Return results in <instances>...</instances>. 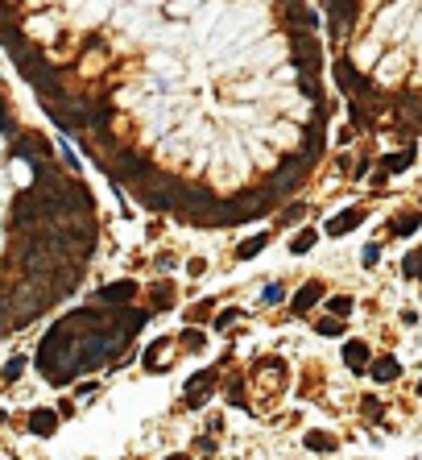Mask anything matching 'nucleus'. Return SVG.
Returning <instances> with one entry per match:
<instances>
[{"label":"nucleus","mask_w":422,"mask_h":460,"mask_svg":"<svg viewBox=\"0 0 422 460\" xmlns=\"http://www.w3.org/2000/svg\"><path fill=\"white\" fill-rule=\"evenodd\" d=\"M215 378H220V369H215V365H207L203 374H195V378L186 382V407H203V403H207V394H211V386H215Z\"/></svg>","instance_id":"3"},{"label":"nucleus","mask_w":422,"mask_h":460,"mask_svg":"<svg viewBox=\"0 0 422 460\" xmlns=\"http://www.w3.org/2000/svg\"><path fill=\"white\" fill-rule=\"evenodd\" d=\"M182 344H186V349H203V344H207V336H203V332H186V340H182Z\"/></svg>","instance_id":"26"},{"label":"nucleus","mask_w":422,"mask_h":460,"mask_svg":"<svg viewBox=\"0 0 422 460\" xmlns=\"http://www.w3.org/2000/svg\"><path fill=\"white\" fill-rule=\"evenodd\" d=\"M365 216H369L365 208H344L340 216H332V220H327V228H323V232H327V237H348L352 228H361V224H365Z\"/></svg>","instance_id":"4"},{"label":"nucleus","mask_w":422,"mask_h":460,"mask_svg":"<svg viewBox=\"0 0 422 460\" xmlns=\"http://www.w3.org/2000/svg\"><path fill=\"white\" fill-rule=\"evenodd\" d=\"M29 432H33V436H41V440H50V436L58 432V411H46V407H37V411L29 415Z\"/></svg>","instance_id":"8"},{"label":"nucleus","mask_w":422,"mask_h":460,"mask_svg":"<svg viewBox=\"0 0 422 460\" xmlns=\"http://www.w3.org/2000/svg\"><path fill=\"white\" fill-rule=\"evenodd\" d=\"M303 216H307V208H303V203H290V208L282 212V220H286V224H294V220H303Z\"/></svg>","instance_id":"23"},{"label":"nucleus","mask_w":422,"mask_h":460,"mask_svg":"<svg viewBox=\"0 0 422 460\" xmlns=\"http://www.w3.org/2000/svg\"><path fill=\"white\" fill-rule=\"evenodd\" d=\"M207 311H211V303H203V307H195V311H191V324H199V320H207Z\"/></svg>","instance_id":"28"},{"label":"nucleus","mask_w":422,"mask_h":460,"mask_svg":"<svg viewBox=\"0 0 422 460\" xmlns=\"http://www.w3.org/2000/svg\"><path fill=\"white\" fill-rule=\"evenodd\" d=\"M4 419H8V415H4V411H0V423H4Z\"/></svg>","instance_id":"30"},{"label":"nucleus","mask_w":422,"mask_h":460,"mask_svg":"<svg viewBox=\"0 0 422 460\" xmlns=\"http://www.w3.org/2000/svg\"><path fill=\"white\" fill-rule=\"evenodd\" d=\"M414 158H419L414 145H406V149H398V154H385V158H381V174H385V178H390V174H402V170L414 166Z\"/></svg>","instance_id":"7"},{"label":"nucleus","mask_w":422,"mask_h":460,"mask_svg":"<svg viewBox=\"0 0 422 460\" xmlns=\"http://www.w3.org/2000/svg\"><path fill=\"white\" fill-rule=\"evenodd\" d=\"M336 83H340V91H348L352 100H365V95L373 91V83H369V79H365V75L348 62V58H340V62H336Z\"/></svg>","instance_id":"1"},{"label":"nucleus","mask_w":422,"mask_h":460,"mask_svg":"<svg viewBox=\"0 0 422 460\" xmlns=\"http://www.w3.org/2000/svg\"><path fill=\"white\" fill-rule=\"evenodd\" d=\"M153 295H157V299H153L157 307H170V303H174V286H170V282H162V286H157Z\"/></svg>","instance_id":"21"},{"label":"nucleus","mask_w":422,"mask_h":460,"mask_svg":"<svg viewBox=\"0 0 422 460\" xmlns=\"http://www.w3.org/2000/svg\"><path fill=\"white\" fill-rule=\"evenodd\" d=\"M303 444H307L311 452H336V436H327V432H307Z\"/></svg>","instance_id":"13"},{"label":"nucleus","mask_w":422,"mask_h":460,"mask_svg":"<svg viewBox=\"0 0 422 460\" xmlns=\"http://www.w3.org/2000/svg\"><path fill=\"white\" fill-rule=\"evenodd\" d=\"M166 349H170V340H153V344L145 349V365H149V369H162L157 361H162V353H166Z\"/></svg>","instance_id":"17"},{"label":"nucleus","mask_w":422,"mask_h":460,"mask_svg":"<svg viewBox=\"0 0 422 460\" xmlns=\"http://www.w3.org/2000/svg\"><path fill=\"white\" fill-rule=\"evenodd\" d=\"M315 332H319V336H327V340H336V336H344V320L327 315V320H319V324H315Z\"/></svg>","instance_id":"16"},{"label":"nucleus","mask_w":422,"mask_h":460,"mask_svg":"<svg viewBox=\"0 0 422 460\" xmlns=\"http://www.w3.org/2000/svg\"><path fill=\"white\" fill-rule=\"evenodd\" d=\"M315 245H319V232H315V228H298V232L290 237V253H294V257H303V253H311Z\"/></svg>","instance_id":"12"},{"label":"nucleus","mask_w":422,"mask_h":460,"mask_svg":"<svg viewBox=\"0 0 422 460\" xmlns=\"http://www.w3.org/2000/svg\"><path fill=\"white\" fill-rule=\"evenodd\" d=\"M369 374H373V382H394L402 374V365H398V357H377L369 365Z\"/></svg>","instance_id":"10"},{"label":"nucleus","mask_w":422,"mask_h":460,"mask_svg":"<svg viewBox=\"0 0 422 460\" xmlns=\"http://www.w3.org/2000/svg\"><path fill=\"white\" fill-rule=\"evenodd\" d=\"M265 245H269V232H253L249 241H240V245H236V261H253Z\"/></svg>","instance_id":"9"},{"label":"nucleus","mask_w":422,"mask_h":460,"mask_svg":"<svg viewBox=\"0 0 422 460\" xmlns=\"http://www.w3.org/2000/svg\"><path fill=\"white\" fill-rule=\"evenodd\" d=\"M327 311H332L336 320H348V315L356 311V303H352L348 295H332V299H327Z\"/></svg>","instance_id":"14"},{"label":"nucleus","mask_w":422,"mask_h":460,"mask_svg":"<svg viewBox=\"0 0 422 460\" xmlns=\"http://www.w3.org/2000/svg\"><path fill=\"white\" fill-rule=\"evenodd\" d=\"M377 257H381V245H365V249H361V261H365V266H373Z\"/></svg>","instance_id":"25"},{"label":"nucleus","mask_w":422,"mask_h":460,"mask_svg":"<svg viewBox=\"0 0 422 460\" xmlns=\"http://www.w3.org/2000/svg\"><path fill=\"white\" fill-rule=\"evenodd\" d=\"M319 299H323V282H319V278H311V282H303V286H298V295L290 299V311H294V315H311Z\"/></svg>","instance_id":"5"},{"label":"nucleus","mask_w":422,"mask_h":460,"mask_svg":"<svg viewBox=\"0 0 422 460\" xmlns=\"http://www.w3.org/2000/svg\"><path fill=\"white\" fill-rule=\"evenodd\" d=\"M236 320H240V311H236V307H232V311H220V315H215V328L224 332V328H232Z\"/></svg>","instance_id":"22"},{"label":"nucleus","mask_w":422,"mask_h":460,"mask_svg":"<svg viewBox=\"0 0 422 460\" xmlns=\"http://www.w3.org/2000/svg\"><path fill=\"white\" fill-rule=\"evenodd\" d=\"M25 365H29V361H25V357H12V361H8V365H4V382H17V378H21V374H25Z\"/></svg>","instance_id":"20"},{"label":"nucleus","mask_w":422,"mask_h":460,"mask_svg":"<svg viewBox=\"0 0 422 460\" xmlns=\"http://www.w3.org/2000/svg\"><path fill=\"white\" fill-rule=\"evenodd\" d=\"M186 274H191V278H203V274H207V261H203V257H191V261H186Z\"/></svg>","instance_id":"24"},{"label":"nucleus","mask_w":422,"mask_h":460,"mask_svg":"<svg viewBox=\"0 0 422 460\" xmlns=\"http://www.w3.org/2000/svg\"><path fill=\"white\" fill-rule=\"evenodd\" d=\"M137 295H141V286H137L133 278H120V282H108V286H99V295H95V299H99L104 307H128Z\"/></svg>","instance_id":"2"},{"label":"nucleus","mask_w":422,"mask_h":460,"mask_svg":"<svg viewBox=\"0 0 422 460\" xmlns=\"http://www.w3.org/2000/svg\"><path fill=\"white\" fill-rule=\"evenodd\" d=\"M224 398L236 403V407H249V398H244V378H228V382H224Z\"/></svg>","instance_id":"15"},{"label":"nucleus","mask_w":422,"mask_h":460,"mask_svg":"<svg viewBox=\"0 0 422 460\" xmlns=\"http://www.w3.org/2000/svg\"><path fill=\"white\" fill-rule=\"evenodd\" d=\"M344 365H348L352 374H369V365H373V349H369L365 340H348V344H344Z\"/></svg>","instance_id":"6"},{"label":"nucleus","mask_w":422,"mask_h":460,"mask_svg":"<svg viewBox=\"0 0 422 460\" xmlns=\"http://www.w3.org/2000/svg\"><path fill=\"white\" fill-rule=\"evenodd\" d=\"M365 415H369V419H381V403H377V398H365Z\"/></svg>","instance_id":"27"},{"label":"nucleus","mask_w":422,"mask_h":460,"mask_svg":"<svg viewBox=\"0 0 422 460\" xmlns=\"http://www.w3.org/2000/svg\"><path fill=\"white\" fill-rule=\"evenodd\" d=\"M402 270H406V278H422V249H414V253L402 261Z\"/></svg>","instance_id":"19"},{"label":"nucleus","mask_w":422,"mask_h":460,"mask_svg":"<svg viewBox=\"0 0 422 460\" xmlns=\"http://www.w3.org/2000/svg\"><path fill=\"white\" fill-rule=\"evenodd\" d=\"M419 228H422V212H402V216L390 224V232H394V237H414Z\"/></svg>","instance_id":"11"},{"label":"nucleus","mask_w":422,"mask_h":460,"mask_svg":"<svg viewBox=\"0 0 422 460\" xmlns=\"http://www.w3.org/2000/svg\"><path fill=\"white\" fill-rule=\"evenodd\" d=\"M261 299H265V307H278V303L286 299V286H282V282H269V286L261 291Z\"/></svg>","instance_id":"18"},{"label":"nucleus","mask_w":422,"mask_h":460,"mask_svg":"<svg viewBox=\"0 0 422 460\" xmlns=\"http://www.w3.org/2000/svg\"><path fill=\"white\" fill-rule=\"evenodd\" d=\"M166 460H191V457H182V452H174V457H166Z\"/></svg>","instance_id":"29"}]
</instances>
